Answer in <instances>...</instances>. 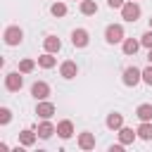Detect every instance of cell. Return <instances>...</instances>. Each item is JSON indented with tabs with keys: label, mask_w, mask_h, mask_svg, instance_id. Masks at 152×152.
Here are the masks:
<instances>
[{
	"label": "cell",
	"mask_w": 152,
	"mask_h": 152,
	"mask_svg": "<svg viewBox=\"0 0 152 152\" xmlns=\"http://www.w3.org/2000/svg\"><path fill=\"white\" fill-rule=\"evenodd\" d=\"M78 147H81V150H93V147H95V135L88 133V131L81 133V135H78Z\"/></svg>",
	"instance_id": "obj_15"
},
{
	"label": "cell",
	"mask_w": 152,
	"mask_h": 152,
	"mask_svg": "<svg viewBox=\"0 0 152 152\" xmlns=\"http://www.w3.org/2000/svg\"><path fill=\"white\" fill-rule=\"evenodd\" d=\"M43 48H45V52H59V48H62V40L57 38V36H45V40H43Z\"/></svg>",
	"instance_id": "obj_12"
},
{
	"label": "cell",
	"mask_w": 152,
	"mask_h": 152,
	"mask_svg": "<svg viewBox=\"0 0 152 152\" xmlns=\"http://www.w3.org/2000/svg\"><path fill=\"white\" fill-rule=\"evenodd\" d=\"M88 31L86 28H74L71 31V43H74V48H86L88 45Z\"/></svg>",
	"instance_id": "obj_7"
},
{
	"label": "cell",
	"mask_w": 152,
	"mask_h": 152,
	"mask_svg": "<svg viewBox=\"0 0 152 152\" xmlns=\"http://www.w3.org/2000/svg\"><path fill=\"white\" fill-rule=\"evenodd\" d=\"M31 95H33L36 100H48V95H50V86H48L45 81H36V83L31 86Z\"/></svg>",
	"instance_id": "obj_6"
},
{
	"label": "cell",
	"mask_w": 152,
	"mask_h": 152,
	"mask_svg": "<svg viewBox=\"0 0 152 152\" xmlns=\"http://www.w3.org/2000/svg\"><path fill=\"white\" fill-rule=\"evenodd\" d=\"M121 147H124L121 142H119V145H112V147H109V152H121Z\"/></svg>",
	"instance_id": "obj_28"
},
{
	"label": "cell",
	"mask_w": 152,
	"mask_h": 152,
	"mask_svg": "<svg viewBox=\"0 0 152 152\" xmlns=\"http://www.w3.org/2000/svg\"><path fill=\"white\" fill-rule=\"evenodd\" d=\"M104 40L109 45H116V43H124V26L121 24H109L104 28Z\"/></svg>",
	"instance_id": "obj_1"
},
{
	"label": "cell",
	"mask_w": 152,
	"mask_h": 152,
	"mask_svg": "<svg viewBox=\"0 0 152 152\" xmlns=\"http://www.w3.org/2000/svg\"><path fill=\"white\" fill-rule=\"evenodd\" d=\"M147 62L152 64V48H150V52H147Z\"/></svg>",
	"instance_id": "obj_29"
},
{
	"label": "cell",
	"mask_w": 152,
	"mask_h": 152,
	"mask_svg": "<svg viewBox=\"0 0 152 152\" xmlns=\"http://www.w3.org/2000/svg\"><path fill=\"white\" fill-rule=\"evenodd\" d=\"M81 14H86V17L97 14V2L95 0H81Z\"/></svg>",
	"instance_id": "obj_17"
},
{
	"label": "cell",
	"mask_w": 152,
	"mask_h": 152,
	"mask_svg": "<svg viewBox=\"0 0 152 152\" xmlns=\"http://www.w3.org/2000/svg\"><path fill=\"white\" fill-rule=\"evenodd\" d=\"M140 45H145L147 50L152 48V31H147V33H142V38H140Z\"/></svg>",
	"instance_id": "obj_25"
},
{
	"label": "cell",
	"mask_w": 152,
	"mask_h": 152,
	"mask_svg": "<svg viewBox=\"0 0 152 152\" xmlns=\"http://www.w3.org/2000/svg\"><path fill=\"white\" fill-rule=\"evenodd\" d=\"M52 133H57V126H52L50 119H43V124L38 126V138L48 140V138H52Z\"/></svg>",
	"instance_id": "obj_11"
},
{
	"label": "cell",
	"mask_w": 152,
	"mask_h": 152,
	"mask_svg": "<svg viewBox=\"0 0 152 152\" xmlns=\"http://www.w3.org/2000/svg\"><path fill=\"white\" fill-rule=\"evenodd\" d=\"M10 119H12V112H10L7 107H2V109H0V124L5 126V124H10Z\"/></svg>",
	"instance_id": "obj_24"
},
{
	"label": "cell",
	"mask_w": 152,
	"mask_h": 152,
	"mask_svg": "<svg viewBox=\"0 0 152 152\" xmlns=\"http://www.w3.org/2000/svg\"><path fill=\"white\" fill-rule=\"evenodd\" d=\"M38 64H40L43 69H52V66L57 64V59L52 57V52H45V55H40V57H38Z\"/></svg>",
	"instance_id": "obj_21"
},
{
	"label": "cell",
	"mask_w": 152,
	"mask_h": 152,
	"mask_svg": "<svg viewBox=\"0 0 152 152\" xmlns=\"http://www.w3.org/2000/svg\"><path fill=\"white\" fill-rule=\"evenodd\" d=\"M140 48V40L135 38H124V55H135Z\"/></svg>",
	"instance_id": "obj_19"
},
{
	"label": "cell",
	"mask_w": 152,
	"mask_h": 152,
	"mask_svg": "<svg viewBox=\"0 0 152 152\" xmlns=\"http://www.w3.org/2000/svg\"><path fill=\"white\" fill-rule=\"evenodd\" d=\"M138 17H140V5H138L135 0L124 2V7H121V19H126V21H135Z\"/></svg>",
	"instance_id": "obj_2"
},
{
	"label": "cell",
	"mask_w": 152,
	"mask_h": 152,
	"mask_svg": "<svg viewBox=\"0 0 152 152\" xmlns=\"http://www.w3.org/2000/svg\"><path fill=\"white\" fill-rule=\"evenodd\" d=\"M2 38H5V43H7L10 48H14V45H19V43L24 40V31H21L19 26H7Z\"/></svg>",
	"instance_id": "obj_3"
},
{
	"label": "cell",
	"mask_w": 152,
	"mask_h": 152,
	"mask_svg": "<svg viewBox=\"0 0 152 152\" xmlns=\"http://www.w3.org/2000/svg\"><path fill=\"white\" fill-rule=\"evenodd\" d=\"M150 28H152V17H150Z\"/></svg>",
	"instance_id": "obj_30"
},
{
	"label": "cell",
	"mask_w": 152,
	"mask_h": 152,
	"mask_svg": "<svg viewBox=\"0 0 152 152\" xmlns=\"http://www.w3.org/2000/svg\"><path fill=\"white\" fill-rule=\"evenodd\" d=\"M50 12H52V17H64L66 14V5L64 2H52L50 5Z\"/></svg>",
	"instance_id": "obj_22"
},
{
	"label": "cell",
	"mask_w": 152,
	"mask_h": 152,
	"mask_svg": "<svg viewBox=\"0 0 152 152\" xmlns=\"http://www.w3.org/2000/svg\"><path fill=\"white\" fill-rule=\"evenodd\" d=\"M19 74H21V71H10V74L5 76V88H7V90H12V93L21 90V86H24V78H21Z\"/></svg>",
	"instance_id": "obj_4"
},
{
	"label": "cell",
	"mask_w": 152,
	"mask_h": 152,
	"mask_svg": "<svg viewBox=\"0 0 152 152\" xmlns=\"http://www.w3.org/2000/svg\"><path fill=\"white\" fill-rule=\"evenodd\" d=\"M19 142H21L24 147H31V145L36 142V133H33V131H28V128H26V131H21V133H19Z\"/></svg>",
	"instance_id": "obj_20"
},
{
	"label": "cell",
	"mask_w": 152,
	"mask_h": 152,
	"mask_svg": "<svg viewBox=\"0 0 152 152\" xmlns=\"http://www.w3.org/2000/svg\"><path fill=\"white\" fill-rule=\"evenodd\" d=\"M135 135H138V131H133V128H126V126L119 128V142L121 145H131L135 140Z\"/></svg>",
	"instance_id": "obj_13"
},
{
	"label": "cell",
	"mask_w": 152,
	"mask_h": 152,
	"mask_svg": "<svg viewBox=\"0 0 152 152\" xmlns=\"http://www.w3.org/2000/svg\"><path fill=\"white\" fill-rule=\"evenodd\" d=\"M36 114H38L40 119H50V116L55 114V104L48 102V100H38V104H36Z\"/></svg>",
	"instance_id": "obj_9"
},
{
	"label": "cell",
	"mask_w": 152,
	"mask_h": 152,
	"mask_svg": "<svg viewBox=\"0 0 152 152\" xmlns=\"http://www.w3.org/2000/svg\"><path fill=\"white\" fill-rule=\"evenodd\" d=\"M76 74H78L76 62L66 59V62H62V64H59V76H62V78H76Z\"/></svg>",
	"instance_id": "obj_8"
},
{
	"label": "cell",
	"mask_w": 152,
	"mask_h": 152,
	"mask_svg": "<svg viewBox=\"0 0 152 152\" xmlns=\"http://www.w3.org/2000/svg\"><path fill=\"white\" fill-rule=\"evenodd\" d=\"M57 135H59L62 140H69V138L74 135V124H71L69 119L59 121V124H57Z\"/></svg>",
	"instance_id": "obj_10"
},
{
	"label": "cell",
	"mask_w": 152,
	"mask_h": 152,
	"mask_svg": "<svg viewBox=\"0 0 152 152\" xmlns=\"http://www.w3.org/2000/svg\"><path fill=\"white\" fill-rule=\"evenodd\" d=\"M124 2H126V0H107V5H109L112 10H121V7H124Z\"/></svg>",
	"instance_id": "obj_27"
},
{
	"label": "cell",
	"mask_w": 152,
	"mask_h": 152,
	"mask_svg": "<svg viewBox=\"0 0 152 152\" xmlns=\"http://www.w3.org/2000/svg\"><path fill=\"white\" fill-rule=\"evenodd\" d=\"M142 81H145L147 86H152V64H150L147 69H142Z\"/></svg>",
	"instance_id": "obj_26"
},
{
	"label": "cell",
	"mask_w": 152,
	"mask_h": 152,
	"mask_svg": "<svg viewBox=\"0 0 152 152\" xmlns=\"http://www.w3.org/2000/svg\"><path fill=\"white\" fill-rule=\"evenodd\" d=\"M142 81V71L135 69V66H126L124 69V83L126 86H138Z\"/></svg>",
	"instance_id": "obj_5"
},
{
	"label": "cell",
	"mask_w": 152,
	"mask_h": 152,
	"mask_svg": "<svg viewBox=\"0 0 152 152\" xmlns=\"http://www.w3.org/2000/svg\"><path fill=\"white\" fill-rule=\"evenodd\" d=\"M135 116L140 119V121H152V104H140L138 109H135Z\"/></svg>",
	"instance_id": "obj_18"
},
{
	"label": "cell",
	"mask_w": 152,
	"mask_h": 152,
	"mask_svg": "<svg viewBox=\"0 0 152 152\" xmlns=\"http://www.w3.org/2000/svg\"><path fill=\"white\" fill-rule=\"evenodd\" d=\"M135 131H138V138L152 140V121H140V126H138Z\"/></svg>",
	"instance_id": "obj_16"
},
{
	"label": "cell",
	"mask_w": 152,
	"mask_h": 152,
	"mask_svg": "<svg viewBox=\"0 0 152 152\" xmlns=\"http://www.w3.org/2000/svg\"><path fill=\"white\" fill-rule=\"evenodd\" d=\"M33 69H36V62H33V59H21V62H19V71H21V74H31Z\"/></svg>",
	"instance_id": "obj_23"
},
{
	"label": "cell",
	"mask_w": 152,
	"mask_h": 152,
	"mask_svg": "<svg viewBox=\"0 0 152 152\" xmlns=\"http://www.w3.org/2000/svg\"><path fill=\"white\" fill-rule=\"evenodd\" d=\"M107 128H112V131H119L121 126H124V114H119V112H112L109 116H107Z\"/></svg>",
	"instance_id": "obj_14"
}]
</instances>
